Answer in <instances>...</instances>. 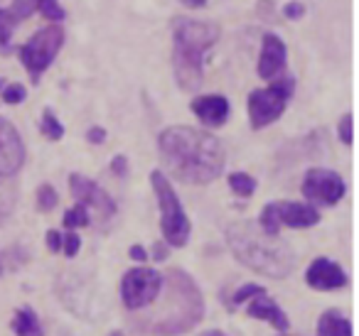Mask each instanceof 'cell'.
I'll return each mask as SVG.
<instances>
[{
    "mask_svg": "<svg viewBox=\"0 0 359 336\" xmlns=\"http://www.w3.org/2000/svg\"><path fill=\"white\" fill-rule=\"evenodd\" d=\"M303 194L313 204L334 206V204L344 197V182L332 169L313 167V169H308V174H305V179H303Z\"/></svg>",
    "mask_w": 359,
    "mask_h": 336,
    "instance_id": "11",
    "label": "cell"
},
{
    "mask_svg": "<svg viewBox=\"0 0 359 336\" xmlns=\"http://www.w3.org/2000/svg\"><path fill=\"white\" fill-rule=\"evenodd\" d=\"M175 50L172 69L175 79L182 89L195 91L205 79V55L219 40V27L215 22L182 18L175 22Z\"/></svg>",
    "mask_w": 359,
    "mask_h": 336,
    "instance_id": "3",
    "label": "cell"
},
{
    "mask_svg": "<svg viewBox=\"0 0 359 336\" xmlns=\"http://www.w3.org/2000/svg\"><path fill=\"white\" fill-rule=\"evenodd\" d=\"M202 336H226L224 331H217V329H212V331H205Z\"/></svg>",
    "mask_w": 359,
    "mask_h": 336,
    "instance_id": "36",
    "label": "cell"
},
{
    "mask_svg": "<svg viewBox=\"0 0 359 336\" xmlns=\"http://www.w3.org/2000/svg\"><path fill=\"white\" fill-rule=\"evenodd\" d=\"M315 336H352V324L342 312L327 309L318 319V334Z\"/></svg>",
    "mask_w": 359,
    "mask_h": 336,
    "instance_id": "18",
    "label": "cell"
},
{
    "mask_svg": "<svg viewBox=\"0 0 359 336\" xmlns=\"http://www.w3.org/2000/svg\"><path fill=\"white\" fill-rule=\"evenodd\" d=\"M285 66V45L280 37L276 35H264V47H261L259 57V76L261 79H273L278 71H283Z\"/></svg>",
    "mask_w": 359,
    "mask_h": 336,
    "instance_id": "15",
    "label": "cell"
},
{
    "mask_svg": "<svg viewBox=\"0 0 359 336\" xmlns=\"http://www.w3.org/2000/svg\"><path fill=\"white\" fill-rule=\"evenodd\" d=\"M47 246H50V251L60 253L62 251V233L60 231H50V233H47Z\"/></svg>",
    "mask_w": 359,
    "mask_h": 336,
    "instance_id": "30",
    "label": "cell"
},
{
    "mask_svg": "<svg viewBox=\"0 0 359 336\" xmlns=\"http://www.w3.org/2000/svg\"><path fill=\"white\" fill-rule=\"evenodd\" d=\"M153 255H155V260H165V258H168V248H165L163 243H155Z\"/></svg>",
    "mask_w": 359,
    "mask_h": 336,
    "instance_id": "34",
    "label": "cell"
},
{
    "mask_svg": "<svg viewBox=\"0 0 359 336\" xmlns=\"http://www.w3.org/2000/svg\"><path fill=\"white\" fill-rule=\"evenodd\" d=\"M89 223V211H86L81 204H76L74 209L65 214V226L67 228H79V226H86Z\"/></svg>",
    "mask_w": 359,
    "mask_h": 336,
    "instance_id": "25",
    "label": "cell"
},
{
    "mask_svg": "<svg viewBox=\"0 0 359 336\" xmlns=\"http://www.w3.org/2000/svg\"><path fill=\"white\" fill-rule=\"evenodd\" d=\"M130 258H133L135 262H145L148 260V253H145L143 246H133L130 248Z\"/></svg>",
    "mask_w": 359,
    "mask_h": 336,
    "instance_id": "33",
    "label": "cell"
},
{
    "mask_svg": "<svg viewBox=\"0 0 359 336\" xmlns=\"http://www.w3.org/2000/svg\"><path fill=\"white\" fill-rule=\"evenodd\" d=\"M205 314V302L192 282V277L182 270L168 272V300H165V314L138 324V329L150 331L155 336H175L190 331Z\"/></svg>",
    "mask_w": 359,
    "mask_h": 336,
    "instance_id": "4",
    "label": "cell"
},
{
    "mask_svg": "<svg viewBox=\"0 0 359 336\" xmlns=\"http://www.w3.org/2000/svg\"><path fill=\"white\" fill-rule=\"evenodd\" d=\"M13 331L18 336H45L42 334V326L37 314L30 309V307H20L15 312V319H13Z\"/></svg>",
    "mask_w": 359,
    "mask_h": 336,
    "instance_id": "19",
    "label": "cell"
},
{
    "mask_svg": "<svg viewBox=\"0 0 359 336\" xmlns=\"http://www.w3.org/2000/svg\"><path fill=\"white\" fill-rule=\"evenodd\" d=\"M150 182H153L155 197H158V209H160V228H163V236L170 246H185L187 238H190V221H187V214L182 209V202L175 194L172 184L165 179V174L160 169H155L150 174Z\"/></svg>",
    "mask_w": 359,
    "mask_h": 336,
    "instance_id": "5",
    "label": "cell"
},
{
    "mask_svg": "<svg viewBox=\"0 0 359 336\" xmlns=\"http://www.w3.org/2000/svg\"><path fill=\"white\" fill-rule=\"evenodd\" d=\"M40 0H13L11 8H0V52H11V37L22 20L37 10Z\"/></svg>",
    "mask_w": 359,
    "mask_h": 336,
    "instance_id": "13",
    "label": "cell"
},
{
    "mask_svg": "<svg viewBox=\"0 0 359 336\" xmlns=\"http://www.w3.org/2000/svg\"><path fill=\"white\" fill-rule=\"evenodd\" d=\"M25 162V145L11 120L0 118V174H15Z\"/></svg>",
    "mask_w": 359,
    "mask_h": 336,
    "instance_id": "12",
    "label": "cell"
},
{
    "mask_svg": "<svg viewBox=\"0 0 359 336\" xmlns=\"http://www.w3.org/2000/svg\"><path fill=\"white\" fill-rule=\"evenodd\" d=\"M249 314L254 316V319H266L269 324H273L278 331H285L288 329V316H285V312L280 309L278 304H276L273 300H271L269 295H259L254 297V302L249 304Z\"/></svg>",
    "mask_w": 359,
    "mask_h": 336,
    "instance_id": "17",
    "label": "cell"
},
{
    "mask_svg": "<svg viewBox=\"0 0 359 336\" xmlns=\"http://www.w3.org/2000/svg\"><path fill=\"white\" fill-rule=\"evenodd\" d=\"M65 42V30L60 25H50L45 30L35 32L27 40V45L20 47V62L27 71L32 74V79H40V74L52 64V59L57 57V52L62 50Z\"/></svg>",
    "mask_w": 359,
    "mask_h": 336,
    "instance_id": "7",
    "label": "cell"
},
{
    "mask_svg": "<svg viewBox=\"0 0 359 336\" xmlns=\"http://www.w3.org/2000/svg\"><path fill=\"white\" fill-rule=\"evenodd\" d=\"M192 113L202 120L205 125H224L229 118V101L224 96H200L192 101Z\"/></svg>",
    "mask_w": 359,
    "mask_h": 336,
    "instance_id": "16",
    "label": "cell"
},
{
    "mask_svg": "<svg viewBox=\"0 0 359 336\" xmlns=\"http://www.w3.org/2000/svg\"><path fill=\"white\" fill-rule=\"evenodd\" d=\"M229 187H231V192H234L236 197L246 199V197H251V194L256 192V179L251 177V174H246V172H234V174H229Z\"/></svg>",
    "mask_w": 359,
    "mask_h": 336,
    "instance_id": "20",
    "label": "cell"
},
{
    "mask_svg": "<svg viewBox=\"0 0 359 336\" xmlns=\"http://www.w3.org/2000/svg\"><path fill=\"white\" fill-rule=\"evenodd\" d=\"M158 150L168 172L187 184L212 182L219 177L226 164L219 140L212 133L190 125H172L163 130L158 138Z\"/></svg>",
    "mask_w": 359,
    "mask_h": 336,
    "instance_id": "1",
    "label": "cell"
},
{
    "mask_svg": "<svg viewBox=\"0 0 359 336\" xmlns=\"http://www.w3.org/2000/svg\"><path fill=\"white\" fill-rule=\"evenodd\" d=\"M111 336H123V334H121V331H114V334H111Z\"/></svg>",
    "mask_w": 359,
    "mask_h": 336,
    "instance_id": "37",
    "label": "cell"
},
{
    "mask_svg": "<svg viewBox=\"0 0 359 336\" xmlns=\"http://www.w3.org/2000/svg\"><path fill=\"white\" fill-rule=\"evenodd\" d=\"M0 99L6 101V104H11V106L20 104V101L25 99V86L8 84V81H3V86H0Z\"/></svg>",
    "mask_w": 359,
    "mask_h": 336,
    "instance_id": "24",
    "label": "cell"
},
{
    "mask_svg": "<svg viewBox=\"0 0 359 336\" xmlns=\"http://www.w3.org/2000/svg\"><path fill=\"white\" fill-rule=\"evenodd\" d=\"M295 89V81L290 76L285 79L276 81L271 84L269 89H259L249 96V118H251V125L256 130L259 128H266L271 125L273 120H278L283 115L285 106H288V99Z\"/></svg>",
    "mask_w": 359,
    "mask_h": 336,
    "instance_id": "6",
    "label": "cell"
},
{
    "mask_svg": "<svg viewBox=\"0 0 359 336\" xmlns=\"http://www.w3.org/2000/svg\"><path fill=\"white\" fill-rule=\"evenodd\" d=\"M79 246H81V238L76 236V233H69V236L62 238V251H65L69 258H74L76 253H79Z\"/></svg>",
    "mask_w": 359,
    "mask_h": 336,
    "instance_id": "28",
    "label": "cell"
},
{
    "mask_svg": "<svg viewBox=\"0 0 359 336\" xmlns=\"http://www.w3.org/2000/svg\"><path fill=\"white\" fill-rule=\"evenodd\" d=\"M0 86H3V79H0Z\"/></svg>",
    "mask_w": 359,
    "mask_h": 336,
    "instance_id": "38",
    "label": "cell"
},
{
    "mask_svg": "<svg viewBox=\"0 0 359 336\" xmlns=\"http://www.w3.org/2000/svg\"><path fill=\"white\" fill-rule=\"evenodd\" d=\"M57 202H60V197H57L52 184H40L37 187V209L40 211H52L57 206Z\"/></svg>",
    "mask_w": 359,
    "mask_h": 336,
    "instance_id": "22",
    "label": "cell"
},
{
    "mask_svg": "<svg viewBox=\"0 0 359 336\" xmlns=\"http://www.w3.org/2000/svg\"><path fill=\"white\" fill-rule=\"evenodd\" d=\"M86 138H89V143L99 145V143H104V140H106V130L104 128H91Z\"/></svg>",
    "mask_w": 359,
    "mask_h": 336,
    "instance_id": "32",
    "label": "cell"
},
{
    "mask_svg": "<svg viewBox=\"0 0 359 336\" xmlns=\"http://www.w3.org/2000/svg\"><path fill=\"white\" fill-rule=\"evenodd\" d=\"M352 113H347L342 120H339V138H342V143L344 145H352V140H354V135H352V128H354V123H352Z\"/></svg>",
    "mask_w": 359,
    "mask_h": 336,
    "instance_id": "27",
    "label": "cell"
},
{
    "mask_svg": "<svg viewBox=\"0 0 359 336\" xmlns=\"http://www.w3.org/2000/svg\"><path fill=\"white\" fill-rule=\"evenodd\" d=\"M320 221V214L310 204L298 202H273L261 211L259 226L271 236H278L280 226L288 228H310Z\"/></svg>",
    "mask_w": 359,
    "mask_h": 336,
    "instance_id": "8",
    "label": "cell"
},
{
    "mask_svg": "<svg viewBox=\"0 0 359 336\" xmlns=\"http://www.w3.org/2000/svg\"><path fill=\"white\" fill-rule=\"evenodd\" d=\"M40 128H42V133H45L50 140H60L62 135H65V125L57 120L55 111H50V108L42 113V125H40Z\"/></svg>",
    "mask_w": 359,
    "mask_h": 336,
    "instance_id": "21",
    "label": "cell"
},
{
    "mask_svg": "<svg viewBox=\"0 0 359 336\" xmlns=\"http://www.w3.org/2000/svg\"><path fill=\"white\" fill-rule=\"evenodd\" d=\"M69 189H72V194H74V199L86 209V211L91 209V211L96 214V221L106 223V221H111V218L116 216L114 199H111L109 194H106L104 189L94 182V179L74 172L69 177Z\"/></svg>",
    "mask_w": 359,
    "mask_h": 336,
    "instance_id": "10",
    "label": "cell"
},
{
    "mask_svg": "<svg viewBox=\"0 0 359 336\" xmlns=\"http://www.w3.org/2000/svg\"><path fill=\"white\" fill-rule=\"evenodd\" d=\"M163 290V275L153 267H133L121 280V300L130 312H138L143 307L153 304Z\"/></svg>",
    "mask_w": 359,
    "mask_h": 336,
    "instance_id": "9",
    "label": "cell"
},
{
    "mask_svg": "<svg viewBox=\"0 0 359 336\" xmlns=\"http://www.w3.org/2000/svg\"><path fill=\"white\" fill-rule=\"evenodd\" d=\"M264 287L261 285H254V282H249V285H244V287H239V290L234 292V304H241V302H246V300H251V297H259V295H264Z\"/></svg>",
    "mask_w": 359,
    "mask_h": 336,
    "instance_id": "26",
    "label": "cell"
},
{
    "mask_svg": "<svg viewBox=\"0 0 359 336\" xmlns=\"http://www.w3.org/2000/svg\"><path fill=\"white\" fill-rule=\"evenodd\" d=\"M37 10L42 13V15L47 18V20H52V22H60V20H65V8L60 6V0H40L37 3Z\"/></svg>",
    "mask_w": 359,
    "mask_h": 336,
    "instance_id": "23",
    "label": "cell"
},
{
    "mask_svg": "<svg viewBox=\"0 0 359 336\" xmlns=\"http://www.w3.org/2000/svg\"><path fill=\"white\" fill-rule=\"evenodd\" d=\"M226 243H229L231 253L244 262L249 270L259 272V275L273 277H288L293 272L295 255L283 243V238L266 233L259 223L254 221H241L226 228Z\"/></svg>",
    "mask_w": 359,
    "mask_h": 336,
    "instance_id": "2",
    "label": "cell"
},
{
    "mask_svg": "<svg viewBox=\"0 0 359 336\" xmlns=\"http://www.w3.org/2000/svg\"><path fill=\"white\" fill-rule=\"evenodd\" d=\"M305 8L300 6V3H288V6L283 8V15L288 18V20H298V18H303Z\"/></svg>",
    "mask_w": 359,
    "mask_h": 336,
    "instance_id": "29",
    "label": "cell"
},
{
    "mask_svg": "<svg viewBox=\"0 0 359 336\" xmlns=\"http://www.w3.org/2000/svg\"><path fill=\"white\" fill-rule=\"evenodd\" d=\"M305 280L313 290H337L347 282L344 270L330 258H318V260L310 262L308 272H305Z\"/></svg>",
    "mask_w": 359,
    "mask_h": 336,
    "instance_id": "14",
    "label": "cell"
},
{
    "mask_svg": "<svg viewBox=\"0 0 359 336\" xmlns=\"http://www.w3.org/2000/svg\"><path fill=\"white\" fill-rule=\"evenodd\" d=\"M111 169H114V174H118V177H123L126 172H128V164H126V158H114V164H111Z\"/></svg>",
    "mask_w": 359,
    "mask_h": 336,
    "instance_id": "31",
    "label": "cell"
},
{
    "mask_svg": "<svg viewBox=\"0 0 359 336\" xmlns=\"http://www.w3.org/2000/svg\"><path fill=\"white\" fill-rule=\"evenodd\" d=\"M185 6H190V8H205L207 6V0H182Z\"/></svg>",
    "mask_w": 359,
    "mask_h": 336,
    "instance_id": "35",
    "label": "cell"
}]
</instances>
